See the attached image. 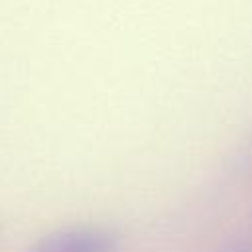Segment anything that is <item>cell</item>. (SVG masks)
I'll return each mask as SVG.
<instances>
[{"label": "cell", "instance_id": "1", "mask_svg": "<svg viewBox=\"0 0 252 252\" xmlns=\"http://www.w3.org/2000/svg\"><path fill=\"white\" fill-rule=\"evenodd\" d=\"M116 234L102 226L83 224L55 230L37 240L28 252H114Z\"/></svg>", "mask_w": 252, "mask_h": 252}, {"label": "cell", "instance_id": "2", "mask_svg": "<svg viewBox=\"0 0 252 252\" xmlns=\"http://www.w3.org/2000/svg\"><path fill=\"white\" fill-rule=\"evenodd\" d=\"M219 252H252V238H236V240H230Z\"/></svg>", "mask_w": 252, "mask_h": 252}]
</instances>
